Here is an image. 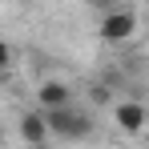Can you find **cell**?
<instances>
[{"instance_id": "6da1fadb", "label": "cell", "mask_w": 149, "mask_h": 149, "mask_svg": "<svg viewBox=\"0 0 149 149\" xmlns=\"http://www.w3.org/2000/svg\"><path fill=\"white\" fill-rule=\"evenodd\" d=\"M40 113H45V125H49V137L81 141V137L93 133V117L81 113V109H73V105H65V109H40Z\"/></svg>"}, {"instance_id": "7a4b0ae2", "label": "cell", "mask_w": 149, "mask_h": 149, "mask_svg": "<svg viewBox=\"0 0 149 149\" xmlns=\"http://www.w3.org/2000/svg\"><path fill=\"white\" fill-rule=\"evenodd\" d=\"M137 32V12L133 8H109V12H101V24H97V36L105 45H125L129 36Z\"/></svg>"}, {"instance_id": "3957f363", "label": "cell", "mask_w": 149, "mask_h": 149, "mask_svg": "<svg viewBox=\"0 0 149 149\" xmlns=\"http://www.w3.org/2000/svg\"><path fill=\"white\" fill-rule=\"evenodd\" d=\"M113 121H117V129H121L125 137H141L149 125V113L141 101H117L113 105Z\"/></svg>"}, {"instance_id": "277c9868", "label": "cell", "mask_w": 149, "mask_h": 149, "mask_svg": "<svg viewBox=\"0 0 149 149\" xmlns=\"http://www.w3.org/2000/svg\"><path fill=\"white\" fill-rule=\"evenodd\" d=\"M65 105H73V89L65 85V81H40V89H36V109H65Z\"/></svg>"}, {"instance_id": "5b68a950", "label": "cell", "mask_w": 149, "mask_h": 149, "mask_svg": "<svg viewBox=\"0 0 149 149\" xmlns=\"http://www.w3.org/2000/svg\"><path fill=\"white\" fill-rule=\"evenodd\" d=\"M20 141L32 145V149H40L49 141V125H45V113L40 109H24L20 113Z\"/></svg>"}, {"instance_id": "8992f818", "label": "cell", "mask_w": 149, "mask_h": 149, "mask_svg": "<svg viewBox=\"0 0 149 149\" xmlns=\"http://www.w3.org/2000/svg\"><path fill=\"white\" fill-rule=\"evenodd\" d=\"M0 69H4V73L12 69V45H8V40H0Z\"/></svg>"}, {"instance_id": "52a82bcc", "label": "cell", "mask_w": 149, "mask_h": 149, "mask_svg": "<svg viewBox=\"0 0 149 149\" xmlns=\"http://www.w3.org/2000/svg\"><path fill=\"white\" fill-rule=\"evenodd\" d=\"M89 4H97V8H105V12H109V8H117V0H89Z\"/></svg>"}, {"instance_id": "ba28073f", "label": "cell", "mask_w": 149, "mask_h": 149, "mask_svg": "<svg viewBox=\"0 0 149 149\" xmlns=\"http://www.w3.org/2000/svg\"><path fill=\"white\" fill-rule=\"evenodd\" d=\"M4 81H8V73H4V69H0V85H4Z\"/></svg>"}, {"instance_id": "9c48e42d", "label": "cell", "mask_w": 149, "mask_h": 149, "mask_svg": "<svg viewBox=\"0 0 149 149\" xmlns=\"http://www.w3.org/2000/svg\"><path fill=\"white\" fill-rule=\"evenodd\" d=\"M0 145H4V125H0Z\"/></svg>"}]
</instances>
